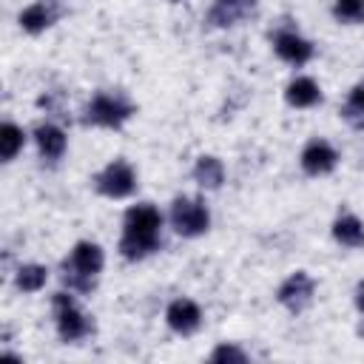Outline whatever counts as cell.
<instances>
[{"label": "cell", "instance_id": "obj_15", "mask_svg": "<svg viewBox=\"0 0 364 364\" xmlns=\"http://www.w3.org/2000/svg\"><path fill=\"white\" fill-rule=\"evenodd\" d=\"M54 17H57V14H54L51 9H46L43 3H34V6H28V9L20 14V26H23L26 31L37 34V31H43L46 26H51Z\"/></svg>", "mask_w": 364, "mask_h": 364}, {"label": "cell", "instance_id": "obj_18", "mask_svg": "<svg viewBox=\"0 0 364 364\" xmlns=\"http://www.w3.org/2000/svg\"><path fill=\"white\" fill-rule=\"evenodd\" d=\"M344 119H350L355 128H361L364 125V82H358L353 91H350V100H347V105H344Z\"/></svg>", "mask_w": 364, "mask_h": 364}, {"label": "cell", "instance_id": "obj_5", "mask_svg": "<svg viewBox=\"0 0 364 364\" xmlns=\"http://www.w3.org/2000/svg\"><path fill=\"white\" fill-rule=\"evenodd\" d=\"M134 185H136L134 171H131V165L122 162V159L111 162V165L97 176V191L105 193V196H111V199H122V196H128V193L134 191Z\"/></svg>", "mask_w": 364, "mask_h": 364}, {"label": "cell", "instance_id": "obj_17", "mask_svg": "<svg viewBox=\"0 0 364 364\" xmlns=\"http://www.w3.org/2000/svg\"><path fill=\"white\" fill-rule=\"evenodd\" d=\"M20 148H23V131H20L17 125L6 122V125L0 128V154H3V159H6V162L14 159Z\"/></svg>", "mask_w": 364, "mask_h": 364}, {"label": "cell", "instance_id": "obj_22", "mask_svg": "<svg viewBox=\"0 0 364 364\" xmlns=\"http://www.w3.org/2000/svg\"><path fill=\"white\" fill-rule=\"evenodd\" d=\"M222 3H242V0H222Z\"/></svg>", "mask_w": 364, "mask_h": 364}, {"label": "cell", "instance_id": "obj_3", "mask_svg": "<svg viewBox=\"0 0 364 364\" xmlns=\"http://www.w3.org/2000/svg\"><path fill=\"white\" fill-rule=\"evenodd\" d=\"M171 222H173L176 233H182V236H199V233L208 230L210 216H208V210H205L202 202L182 196V199H176L173 208H171Z\"/></svg>", "mask_w": 364, "mask_h": 364}, {"label": "cell", "instance_id": "obj_2", "mask_svg": "<svg viewBox=\"0 0 364 364\" xmlns=\"http://www.w3.org/2000/svg\"><path fill=\"white\" fill-rule=\"evenodd\" d=\"M65 270V282L77 290H91L94 287V276L102 270V250L94 242H80L71 250V259L63 264Z\"/></svg>", "mask_w": 364, "mask_h": 364}, {"label": "cell", "instance_id": "obj_8", "mask_svg": "<svg viewBox=\"0 0 364 364\" xmlns=\"http://www.w3.org/2000/svg\"><path fill=\"white\" fill-rule=\"evenodd\" d=\"M336 159H338V154H336L324 139H313V142L301 151V168H304L307 173H313V176L333 171V168H336Z\"/></svg>", "mask_w": 364, "mask_h": 364}, {"label": "cell", "instance_id": "obj_21", "mask_svg": "<svg viewBox=\"0 0 364 364\" xmlns=\"http://www.w3.org/2000/svg\"><path fill=\"white\" fill-rule=\"evenodd\" d=\"M355 304H358V310H364V282L358 284V293H355Z\"/></svg>", "mask_w": 364, "mask_h": 364}, {"label": "cell", "instance_id": "obj_19", "mask_svg": "<svg viewBox=\"0 0 364 364\" xmlns=\"http://www.w3.org/2000/svg\"><path fill=\"white\" fill-rule=\"evenodd\" d=\"M333 11L344 23H358V20H364V0H336Z\"/></svg>", "mask_w": 364, "mask_h": 364}, {"label": "cell", "instance_id": "obj_4", "mask_svg": "<svg viewBox=\"0 0 364 364\" xmlns=\"http://www.w3.org/2000/svg\"><path fill=\"white\" fill-rule=\"evenodd\" d=\"M131 105L125 102V100H119V97H111V94H97L94 100H91V105H88V122H94V125H105V128H119L128 117H131Z\"/></svg>", "mask_w": 364, "mask_h": 364}, {"label": "cell", "instance_id": "obj_14", "mask_svg": "<svg viewBox=\"0 0 364 364\" xmlns=\"http://www.w3.org/2000/svg\"><path fill=\"white\" fill-rule=\"evenodd\" d=\"M193 176L202 188H219L222 179H225V168L216 156H199V162L193 168Z\"/></svg>", "mask_w": 364, "mask_h": 364}, {"label": "cell", "instance_id": "obj_12", "mask_svg": "<svg viewBox=\"0 0 364 364\" xmlns=\"http://www.w3.org/2000/svg\"><path fill=\"white\" fill-rule=\"evenodd\" d=\"M34 139L40 145V154L48 156V159H57L65 151V134L57 125H37Z\"/></svg>", "mask_w": 364, "mask_h": 364}, {"label": "cell", "instance_id": "obj_7", "mask_svg": "<svg viewBox=\"0 0 364 364\" xmlns=\"http://www.w3.org/2000/svg\"><path fill=\"white\" fill-rule=\"evenodd\" d=\"M310 296H313V279L307 276V273H293L282 287H279V301L287 307V310H293V313H299L307 301H310Z\"/></svg>", "mask_w": 364, "mask_h": 364}, {"label": "cell", "instance_id": "obj_11", "mask_svg": "<svg viewBox=\"0 0 364 364\" xmlns=\"http://www.w3.org/2000/svg\"><path fill=\"white\" fill-rule=\"evenodd\" d=\"M284 97H287L290 105H296V108H307V105H316L321 94H318V85H316L310 77H299V80H293V82L287 85Z\"/></svg>", "mask_w": 364, "mask_h": 364}, {"label": "cell", "instance_id": "obj_1", "mask_svg": "<svg viewBox=\"0 0 364 364\" xmlns=\"http://www.w3.org/2000/svg\"><path fill=\"white\" fill-rule=\"evenodd\" d=\"M159 228L162 216L151 205H134L125 213V233L119 242V253L125 259H142L159 247Z\"/></svg>", "mask_w": 364, "mask_h": 364}, {"label": "cell", "instance_id": "obj_16", "mask_svg": "<svg viewBox=\"0 0 364 364\" xmlns=\"http://www.w3.org/2000/svg\"><path fill=\"white\" fill-rule=\"evenodd\" d=\"M46 279H48V270H46L43 264H23V267L17 270V287L26 290V293L40 290V287L46 284Z\"/></svg>", "mask_w": 364, "mask_h": 364}, {"label": "cell", "instance_id": "obj_13", "mask_svg": "<svg viewBox=\"0 0 364 364\" xmlns=\"http://www.w3.org/2000/svg\"><path fill=\"white\" fill-rule=\"evenodd\" d=\"M333 236L347 245V247H361L364 245V225L355 219V216H338L336 225H333Z\"/></svg>", "mask_w": 364, "mask_h": 364}, {"label": "cell", "instance_id": "obj_10", "mask_svg": "<svg viewBox=\"0 0 364 364\" xmlns=\"http://www.w3.org/2000/svg\"><path fill=\"white\" fill-rule=\"evenodd\" d=\"M276 54L282 60H287V63L301 65V63H307L313 57V46L307 40H301L299 34H279L276 37Z\"/></svg>", "mask_w": 364, "mask_h": 364}, {"label": "cell", "instance_id": "obj_20", "mask_svg": "<svg viewBox=\"0 0 364 364\" xmlns=\"http://www.w3.org/2000/svg\"><path fill=\"white\" fill-rule=\"evenodd\" d=\"M210 358H213V361H245L247 355H245L239 347H233V344H222V347H216V350L210 353Z\"/></svg>", "mask_w": 364, "mask_h": 364}, {"label": "cell", "instance_id": "obj_6", "mask_svg": "<svg viewBox=\"0 0 364 364\" xmlns=\"http://www.w3.org/2000/svg\"><path fill=\"white\" fill-rule=\"evenodd\" d=\"M54 310H57V330L65 341H74V338H82L88 333V318L74 307L71 296L65 293H57L54 296Z\"/></svg>", "mask_w": 364, "mask_h": 364}, {"label": "cell", "instance_id": "obj_9", "mask_svg": "<svg viewBox=\"0 0 364 364\" xmlns=\"http://www.w3.org/2000/svg\"><path fill=\"white\" fill-rule=\"evenodd\" d=\"M165 318H168V327H171V330L188 336V333H193V330L199 327V318H202V316H199V307H196L193 301L176 299V301H171Z\"/></svg>", "mask_w": 364, "mask_h": 364}]
</instances>
